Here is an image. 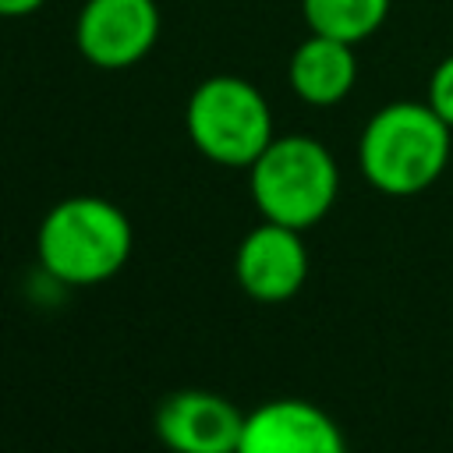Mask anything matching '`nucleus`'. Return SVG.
<instances>
[{"label":"nucleus","instance_id":"nucleus-1","mask_svg":"<svg viewBox=\"0 0 453 453\" xmlns=\"http://www.w3.org/2000/svg\"><path fill=\"white\" fill-rule=\"evenodd\" d=\"M134 248L127 212L103 195L60 198L35 230V258L60 287H96L113 280Z\"/></svg>","mask_w":453,"mask_h":453},{"label":"nucleus","instance_id":"nucleus-10","mask_svg":"<svg viewBox=\"0 0 453 453\" xmlns=\"http://www.w3.org/2000/svg\"><path fill=\"white\" fill-rule=\"evenodd\" d=\"M389 4L393 0H301V14L311 32L357 46L382 28Z\"/></svg>","mask_w":453,"mask_h":453},{"label":"nucleus","instance_id":"nucleus-6","mask_svg":"<svg viewBox=\"0 0 453 453\" xmlns=\"http://www.w3.org/2000/svg\"><path fill=\"white\" fill-rule=\"evenodd\" d=\"M234 276L251 301H290L308 280V248L301 230L269 219L251 226L234 251Z\"/></svg>","mask_w":453,"mask_h":453},{"label":"nucleus","instance_id":"nucleus-4","mask_svg":"<svg viewBox=\"0 0 453 453\" xmlns=\"http://www.w3.org/2000/svg\"><path fill=\"white\" fill-rule=\"evenodd\" d=\"M184 131L209 163L230 170H248L276 138L269 99L241 74L198 81L184 106Z\"/></svg>","mask_w":453,"mask_h":453},{"label":"nucleus","instance_id":"nucleus-8","mask_svg":"<svg viewBox=\"0 0 453 453\" xmlns=\"http://www.w3.org/2000/svg\"><path fill=\"white\" fill-rule=\"evenodd\" d=\"M237 453H347V439L319 403L276 396L244 414Z\"/></svg>","mask_w":453,"mask_h":453},{"label":"nucleus","instance_id":"nucleus-7","mask_svg":"<svg viewBox=\"0 0 453 453\" xmlns=\"http://www.w3.org/2000/svg\"><path fill=\"white\" fill-rule=\"evenodd\" d=\"M152 428L170 453H237L244 411L212 389H177L156 407Z\"/></svg>","mask_w":453,"mask_h":453},{"label":"nucleus","instance_id":"nucleus-11","mask_svg":"<svg viewBox=\"0 0 453 453\" xmlns=\"http://www.w3.org/2000/svg\"><path fill=\"white\" fill-rule=\"evenodd\" d=\"M425 103L453 127V53L446 60H439L428 74V92H425Z\"/></svg>","mask_w":453,"mask_h":453},{"label":"nucleus","instance_id":"nucleus-5","mask_svg":"<svg viewBox=\"0 0 453 453\" xmlns=\"http://www.w3.org/2000/svg\"><path fill=\"white\" fill-rule=\"evenodd\" d=\"M159 39L156 0H85L74 18L78 53L103 71H124L152 53Z\"/></svg>","mask_w":453,"mask_h":453},{"label":"nucleus","instance_id":"nucleus-2","mask_svg":"<svg viewBox=\"0 0 453 453\" xmlns=\"http://www.w3.org/2000/svg\"><path fill=\"white\" fill-rule=\"evenodd\" d=\"M449 152L453 127L428 103L411 99L379 106L357 138L361 177L389 198L428 191L442 177Z\"/></svg>","mask_w":453,"mask_h":453},{"label":"nucleus","instance_id":"nucleus-12","mask_svg":"<svg viewBox=\"0 0 453 453\" xmlns=\"http://www.w3.org/2000/svg\"><path fill=\"white\" fill-rule=\"evenodd\" d=\"M46 0H0V18H28L42 7Z\"/></svg>","mask_w":453,"mask_h":453},{"label":"nucleus","instance_id":"nucleus-9","mask_svg":"<svg viewBox=\"0 0 453 453\" xmlns=\"http://www.w3.org/2000/svg\"><path fill=\"white\" fill-rule=\"evenodd\" d=\"M287 81H290L294 96L308 106L343 103L357 81L354 42L311 32L304 42L294 46L290 64H287Z\"/></svg>","mask_w":453,"mask_h":453},{"label":"nucleus","instance_id":"nucleus-3","mask_svg":"<svg viewBox=\"0 0 453 453\" xmlns=\"http://www.w3.org/2000/svg\"><path fill=\"white\" fill-rule=\"evenodd\" d=\"M251 202L269 223L311 230L329 216L340 195V166L333 152L311 134L273 138L248 166Z\"/></svg>","mask_w":453,"mask_h":453}]
</instances>
